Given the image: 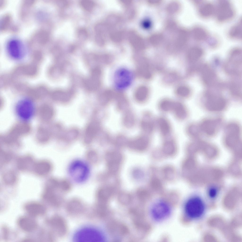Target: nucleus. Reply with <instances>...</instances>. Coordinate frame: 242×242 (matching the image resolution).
Wrapping results in <instances>:
<instances>
[{
	"instance_id": "29",
	"label": "nucleus",
	"mask_w": 242,
	"mask_h": 242,
	"mask_svg": "<svg viewBox=\"0 0 242 242\" xmlns=\"http://www.w3.org/2000/svg\"><path fill=\"white\" fill-rule=\"evenodd\" d=\"M84 157L86 162L90 165H93L96 162L97 155L96 152L94 150L89 149L85 152Z\"/></svg>"
},
{
	"instance_id": "35",
	"label": "nucleus",
	"mask_w": 242,
	"mask_h": 242,
	"mask_svg": "<svg viewBox=\"0 0 242 242\" xmlns=\"http://www.w3.org/2000/svg\"><path fill=\"white\" fill-rule=\"evenodd\" d=\"M150 183L151 186L155 188H158L161 187L162 186V182L158 177L153 176L151 179Z\"/></svg>"
},
{
	"instance_id": "18",
	"label": "nucleus",
	"mask_w": 242,
	"mask_h": 242,
	"mask_svg": "<svg viewBox=\"0 0 242 242\" xmlns=\"http://www.w3.org/2000/svg\"><path fill=\"white\" fill-rule=\"evenodd\" d=\"M172 112L175 117L179 121L186 119L189 116L188 110L185 105L178 101H175Z\"/></svg>"
},
{
	"instance_id": "14",
	"label": "nucleus",
	"mask_w": 242,
	"mask_h": 242,
	"mask_svg": "<svg viewBox=\"0 0 242 242\" xmlns=\"http://www.w3.org/2000/svg\"><path fill=\"white\" fill-rule=\"evenodd\" d=\"M156 124L162 136L166 138L170 135L172 132V127L167 118L163 116L159 117L156 120Z\"/></svg>"
},
{
	"instance_id": "2",
	"label": "nucleus",
	"mask_w": 242,
	"mask_h": 242,
	"mask_svg": "<svg viewBox=\"0 0 242 242\" xmlns=\"http://www.w3.org/2000/svg\"><path fill=\"white\" fill-rule=\"evenodd\" d=\"M242 128L236 120L229 121L224 127L222 139L224 143L230 147L239 146L242 139Z\"/></svg>"
},
{
	"instance_id": "36",
	"label": "nucleus",
	"mask_w": 242,
	"mask_h": 242,
	"mask_svg": "<svg viewBox=\"0 0 242 242\" xmlns=\"http://www.w3.org/2000/svg\"><path fill=\"white\" fill-rule=\"evenodd\" d=\"M218 191L215 188L210 189L207 193L208 198L210 200H215L218 196Z\"/></svg>"
},
{
	"instance_id": "24",
	"label": "nucleus",
	"mask_w": 242,
	"mask_h": 242,
	"mask_svg": "<svg viewBox=\"0 0 242 242\" xmlns=\"http://www.w3.org/2000/svg\"><path fill=\"white\" fill-rule=\"evenodd\" d=\"M36 1L34 0H25L21 2L19 9V15L23 20L27 19Z\"/></svg>"
},
{
	"instance_id": "38",
	"label": "nucleus",
	"mask_w": 242,
	"mask_h": 242,
	"mask_svg": "<svg viewBox=\"0 0 242 242\" xmlns=\"http://www.w3.org/2000/svg\"><path fill=\"white\" fill-rule=\"evenodd\" d=\"M163 154H164L162 151H154L152 153V156L153 158L156 160L160 159L162 158Z\"/></svg>"
},
{
	"instance_id": "34",
	"label": "nucleus",
	"mask_w": 242,
	"mask_h": 242,
	"mask_svg": "<svg viewBox=\"0 0 242 242\" xmlns=\"http://www.w3.org/2000/svg\"><path fill=\"white\" fill-rule=\"evenodd\" d=\"M80 4L81 7L86 11H90L93 9L94 4L92 1L88 0H83L81 1Z\"/></svg>"
},
{
	"instance_id": "12",
	"label": "nucleus",
	"mask_w": 242,
	"mask_h": 242,
	"mask_svg": "<svg viewBox=\"0 0 242 242\" xmlns=\"http://www.w3.org/2000/svg\"><path fill=\"white\" fill-rule=\"evenodd\" d=\"M198 13L203 18L208 19L215 16L216 4L210 2H204L202 0L198 5Z\"/></svg>"
},
{
	"instance_id": "11",
	"label": "nucleus",
	"mask_w": 242,
	"mask_h": 242,
	"mask_svg": "<svg viewBox=\"0 0 242 242\" xmlns=\"http://www.w3.org/2000/svg\"><path fill=\"white\" fill-rule=\"evenodd\" d=\"M48 186L43 194V198L53 206H60L62 202V197L60 194L62 193L52 186L48 184Z\"/></svg>"
},
{
	"instance_id": "5",
	"label": "nucleus",
	"mask_w": 242,
	"mask_h": 242,
	"mask_svg": "<svg viewBox=\"0 0 242 242\" xmlns=\"http://www.w3.org/2000/svg\"><path fill=\"white\" fill-rule=\"evenodd\" d=\"M215 16L216 21L223 23L232 20L235 17L236 11L232 3L228 0H219L216 5Z\"/></svg>"
},
{
	"instance_id": "21",
	"label": "nucleus",
	"mask_w": 242,
	"mask_h": 242,
	"mask_svg": "<svg viewBox=\"0 0 242 242\" xmlns=\"http://www.w3.org/2000/svg\"><path fill=\"white\" fill-rule=\"evenodd\" d=\"M16 25L13 22L12 16L11 14L6 13L3 15L0 21V30L2 32L8 31L12 32Z\"/></svg>"
},
{
	"instance_id": "40",
	"label": "nucleus",
	"mask_w": 242,
	"mask_h": 242,
	"mask_svg": "<svg viewBox=\"0 0 242 242\" xmlns=\"http://www.w3.org/2000/svg\"><path fill=\"white\" fill-rule=\"evenodd\" d=\"M6 1L5 0H0V8L2 9L4 8L6 5Z\"/></svg>"
},
{
	"instance_id": "25",
	"label": "nucleus",
	"mask_w": 242,
	"mask_h": 242,
	"mask_svg": "<svg viewBox=\"0 0 242 242\" xmlns=\"http://www.w3.org/2000/svg\"><path fill=\"white\" fill-rule=\"evenodd\" d=\"M193 35L194 40L198 42H204L209 38V34L207 30L200 25H198L194 27Z\"/></svg>"
},
{
	"instance_id": "39",
	"label": "nucleus",
	"mask_w": 242,
	"mask_h": 242,
	"mask_svg": "<svg viewBox=\"0 0 242 242\" xmlns=\"http://www.w3.org/2000/svg\"><path fill=\"white\" fill-rule=\"evenodd\" d=\"M77 34L79 38L84 39L86 38L87 36L86 31L83 29H80L77 31Z\"/></svg>"
},
{
	"instance_id": "4",
	"label": "nucleus",
	"mask_w": 242,
	"mask_h": 242,
	"mask_svg": "<svg viewBox=\"0 0 242 242\" xmlns=\"http://www.w3.org/2000/svg\"><path fill=\"white\" fill-rule=\"evenodd\" d=\"M185 213L190 219H199L204 215L206 210L205 203L200 196L195 195L190 198L186 202L184 207Z\"/></svg>"
},
{
	"instance_id": "32",
	"label": "nucleus",
	"mask_w": 242,
	"mask_h": 242,
	"mask_svg": "<svg viewBox=\"0 0 242 242\" xmlns=\"http://www.w3.org/2000/svg\"><path fill=\"white\" fill-rule=\"evenodd\" d=\"M175 101L168 99H164L160 101L158 105L159 109L165 112H172Z\"/></svg>"
},
{
	"instance_id": "22",
	"label": "nucleus",
	"mask_w": 242,
	"mask_h": 242,
	"mask_svg": "<svg viewBox=\"0 0 242 242\" xmlns=\"http://www.w3.org/2000/svg\"><path fill=\"white\" fill-rule=\"evenodd\" d=\"M242 18L233 25L228 32V36L230 39L236 40H242Z\"/></svg>"
},
{
	"instance_id": "3",
	"label": "nucleus",
	"mask_w": 242,
	"mask_h": 242,
	"mask_svg": "<svg viewBox=\"0 0 242 242\" xmlns=\"http://www.w3.org/2000/svg\"><path fill=\"white\" fill-rule=\"evenodd\" d=\"M200 105L204 110L212 113L224 112L229 106L228 100L221 96L210 94L204 96Z\"/></svg>"
},
{
	"instance_id": "16",
	"label": "nucleus",
	"mask_w": 242,
	"mask_h": 242,
	"mask_svg": "<svg viewBox=\"0 0 242 242\" xmlns=\"http://www.w3.org/2000/svg\"><path fill=\"white\" fill-rule=\"evenodd\" d=\"M24 208L26 212L33 217L42 215L45 213L46 211L45 207L43 205L34 202L26 203L25 205Z\"/></svg>"
},
{
	"instance_id": "15",
	"label": "nucleus",
	"mask_w": 242,
	"mask_h": 242,
	"mask_svg": "<svg viewBox=\"0 0 242 242\" xmlns=\"http://www.w3.org/2000/svg\"><path fill=\"white\" fill-rule=\"evenodd\" d=\"M23 216L20 218L17 221L18 225L22 230L26 232L34 231L37 228L36 220L31 216Z\"/></svg>"
},
{
	"instance_id": "8",
	"label": "nucleus",
	"mask_w": 242,
	"mask_h": 242,
	"mask_svg": "<svg viewBox=\"0 0 242 242\" xmlns=\"http://www.w3.org/2000/svg\"><path fill=\"white\" fill-rule=\"evenodd\" d=\"M6 49L9 56L13 59L19 60L23 58L26 53V49L22 42L17 38L9 39L6 45Z\"/></svg>"
},
{
	"instance_id": "28",
	"label": "nucleus",
	"mask_w": 242,
	"mask_h": 242,
	"mask_svg": "<svg viewBox=\"0 0 242 242\" xmlns=\"http://www.w3.org/2000/svg\"><path fill=\"white\" fill-rule=\"evenodd\" d=\"M71 181L66 178L59 179L58 189L62 193H66L70 191L72 189L73 185Z\"/></svg>"
},
{
	"instance_id": "9",
	"label": "nucleus",
	"mask_w": 242,
	"mask_h": 242,
	"mask_svg": "<svg viewBox=\"0 0 242 242\" xmlns=\"http://www.w3.org/2000/svg\"><path fill=\"white\" fill-rule=\"evenodd\" d=\"M133 78V75L130 71L125 68H119L116 71L114 74L115 86L117 89H125L130 85Z\"/></svg>"
},
{
	"instance_id": "17",
	"label": "nucleus",
	"mask_w": 242,
	"mask_h": 242,
	"mask_svg": "<svg viewBox=\"0 0 242 242\" xmlns=\"http://www.w3.org/2000/svg\"><path fill=\"white\" fill-rule=\"evenodd\" d=\"M141 125L143 130L148 134L153 133L156 127V121L151 113L146 114L141 121Z\"/></svg>"
},
{
	"instance_id": "27",
	"label": "nucleus",
	"mask_w": 242,
	"mask_h": 242,
	"mask_svg": "<svg viewBox=\"0 0 242 242\" xmlns=\"http://www.w3.org/2000/svg\"><path fill=\"white\" fill-rule=\"evenodd\" d=\"M161 172L163 178L168 181H174L176 177V172L174 167L170 165H167L162 169Z\"/></svg>"
},
{
	"instance_id": "6",
	"label": "nucleus",
	"mask_w": 242,
	"mask_h": 242,
	"mask_svg": "<svg viewBox=\"0 0 242 242\" xmlns=\"http://www.w3.org/2000/svg\"><path fill=\"white\" fill-rule=\"evenodd\" d=\"M15 110L17 115L20 119L23 121H28L32 119L34 115L35 105L30 99L24 98L17 102Z\"/></svg>"
},
{
	"instance_id": "20",
	"label": "nucleus",
	"mask_w": 242,
	"mask_h": 242,
	"mask_svg": "<svg viewBox=\"0 0 242 242\" xmlns=\"http://www.w3.org/2000/svg\"><path fill=\"white\" fill-rule=\"evenodd\" d=\"M161 150L164 155L169 156H174L176 153L177 147L174 139L172 138H167L163 143Z\"/></svg>"
},
{
	"instance_id": "7",
	"label": "nucleus",
	"mask_w": 242,
	"mask_h": 242,
	"mask_svg": "<svg viewBox=\"0 0 242 242\" xmlns=\"http://www.w3.org/2000/svg\"><path fill=\"white\" fill-rule=\"evenodd\" d=\"M75 240L79 242H101L104 240V236L98 230L94 228H84L75 234Z\"/></svg>"
},
{
	"instance_id": "33",
	"label": "nucleus",
	"mask_w": 242,
	"mask_h": 242,
	"mask_svg": "<svg viewBox=\"0 0 242 242\" xmlns=\"http://www.w3.org/2000/svg\"><path fill=\"white\" fill-rule=\"evenodd\" d=\"M177 94L180 97L182 98H186L189 96L190 94V91L187 87L185 86H181L178 87L177 91Z\"/></svg>"
},
{
	"instance_id": "26",
	"label": "nucleus",
	"mask_w": 242,
	"mask_h": 242,
	"mask_svg": "<svg viewBox=\"0 0 242 242\" xmlns=\"http://www.w3.org/2000/svg\"><path fill=\"white\" fill-rule=\"evenodd\" d=\"M187 136L193 139H201L197 122H193L188 123L186 128Z\"/></svg>"
},
{
	"instance_id": "13",
	"label": "nucleus",
	"mask_w": 242,
	"mask_h": 242,
	"mask_svg": "<svg viewBox=\"0 0 242 242\" xmlns=\"http://www.w3.org/2000/svg\"><path fill=\"white\" fill-rule=\"evenodd\" d=\"M49 222L52 227L60 236H63L67 233V228L64 219L61 216H55L50 220Z\"/></svg>"
},
{
	"instance_id": "37",
	"label": "nucleus",
	"mask_w": 242,
	"mask_h": 242,
	"mask_svg": "<svg viewBox=\"0 0 242 242\" xmlns=\"http://www.w3.org/2000/svg\"><path fill=\"white\" fill-rule=\"evenodd\" d=\"M211 38V39H209L208 43L209 46L212 47H215L219 44L220 40L216 37L214 36Z\"/></svg>"
},
{
	"instance_id": "1",
	"label": "nucleus",
	"mask_w": 242,
	"mask_h": 242,
	"mask_svg": "<svg viewBox=\"0 0 242 242\" xmlns=\"http://www.w3.org/2000/svg\"><path fill=\"white\" fill-rule=\"evenodd\" d=\"M224 119L221 116L204 117L197 122L202 138H212L216 136L224 125Z\"/></svg>"
},
{
	"instance_id": "23",
	"label": "nucleus",
	"mask_w": 242,
	"mask_h": 242,
	"mask_svg": "<svg viewBox=\"0 0 242 242\" xmlns=\"http://www.w3.org/2000/svg\"><path fill=\"white\" fill-rule=\"evenodd\" d=\"M99 129L98 124L95 122L90 123L86 129L84 139L85 144L89 145L91 143L98 132Z\"/></svg>"
},
{
	"instance_id": "31",
	"label": "nucleus",
	"mask_w": 242,
	"mask_h": 242,
	"mask_svg": "<svg viewBox=\"0 0 242 242\" xmlns=\"http://www.w3.org/2000/svg\"><path fill=\"white\" fill-rule=\"evenodd\" d=\"M203 53V49L199 46L192 48L190 51L188 55V59L190 61L195 60L201 57Z\"/></svg>"
},
{
	"instance_id": "10",
	"label": "nucleus",
	"mask_w": 242,
	"mask_h": 242,
	"mask_svg": "<svg viewBox=\"0 0 242 242\" xmlns=\"http://www.w3.org/2000/svg\"><path fill=\"white\" fill-rule=\"evenodd\" d=\"M151 212L154 219L159 221L165 219L169 215L170 209L167 203L159 201L155 203L152 206Z\"/></svg>"
},
{
	"instance_id": "30",
	"label": "nucleus",
	"mask_w": 242,
	"mask_h": 242,
	"mask_svg": "<svg viewBox=\"0 0 242 242\" xmlns=\"http://www.w3.org/2000/svg\"><path fill=\"white\" fill-rule=\"evenodd\" d=\"M70 202L68 206V210L70 212L78 214L82 212L84 208L83 204L78 200H74Z\"/></svg>"
},
{
	"instance_id": "19",
	"label": "nucleus",
	"mask_w": 242,
	"mask_h": 242,
	"mask_svg": "<svg viewBox=\"0 0 242 242\" xmlns=\"http://www.w3.org/2000/svg\"><path fill=\"white\" fill-rule=\"evenodd\" d=\"M150 138L147 135L140 136L132 141L130 145L131 147L140 151L146 150L149 147L150 143Z\"/></svg>"
}]
</instances>
